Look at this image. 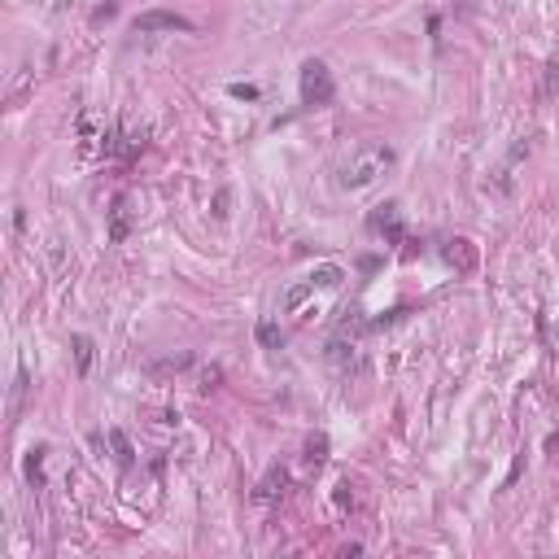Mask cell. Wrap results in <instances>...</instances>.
Instances as JSON below:
<instances>
[{
  "mask_svg": "<svg viewBox=\"0 0 559 559\" xmlns=\"http://www.w3.org/2000/svg\"><path fill=\"white\" fill-rule=\"evenodd\" d=\"M284 485H289V472L275 463V468L258 480V485H253V502H263V507H267V502H275L280 494H284Z\"/></svg>",
  "mask_w": 559,
  "mask_h": 559,
  "instance_id": "obj_6",
  "label": "cell"
},
{
  "mask_svg": "<svg viewBox=\"0 0 559 559\" xmlns=\"http://www.w3.org/2000/svg\"><path fill=\"white\" fill-rule=\"evenodd\" d=\"M367 227L376 236H385V245H402V210L393 206V201H385V206H376V214L367 219Z\"/></svg>",
  "mask_w": 559,
  "mask_h": 559,
  "instance_id": "obj_4",
  "label": "cell"
},
{
  "mask_svg": "<svg viewBox=\"0 0 559 559\" xmlns=\"http://www.w3.org/2000/svg\"><path fill=\"white\" fill-rule=\"evenodd\" d=\"M227 96H236V100H258V88H253V83H227Z\"/></svg>",
  "mask_w": 559,
  "mask_h": 559,
  "instance_id": "obj_17",
  "label": "cell"
},
{
  "mask_svg": "<svg viewBox=\"0 0 559 559\" xmlns=\"http://www.w3.org/2000/svg\"><path fill=\"white\" fill-rule=\"evenodd\" d=\"M70 345H74V363H79V371H88V367H92V359H96V345H92V337L74 333V337H70Z\"/></svg>",
  "mask_w": 559,
  "mask_h": 559,
  "instance_id": "obj_11",
  "label": "cell"
},
{
  "mask_svg": "<svg viewBox=\"0 0 559 559\" xmlns=\"http://www.w3.org/2000/svg\"><path fill=\"white\" fill-rule=\"evenodd\" d=\"M311 280H315V284H319V289H337V284H341V280H345V271H341V267H333V263H328V267H315V275H311Z\"/></svg>",
  "mask_w": 559,
  "mask_h": 559,
  "instance_id": "obj_15",
  "label": "cell"
},
{
  "mask_svg": "<svg viewBox=\"0 0 559 559\" xmlns=\"http://www.w3.org/2000/svg\"><path fill=\"white\" fill-rule=\"evenodd\" d=\"M337 96V83H333V70H328L323 62H306L301 66V105H328V100Z\"/></svg>",
  "mask_w": 559,
  "mask_h": 559,
  "instance_id": "obj_2",
  "label": "cell"
},
{
  "mask_svg": "<svg viewBox=\"0 0 559 559\" xmlns=\"http://www.w3.org/2000/svg\"><path fill=\"white\" fill-rule=\"evenodd\" d=\"M219 380H223V371H219V367H206V371H201V389L210 393V389L219 385Z\"/></svg>",
  "mask_w": 559,
  "mask_h": 559,
  "instance_id": "obj_19",
  "label": "cell"
},
{
  "mask_svg": "<svg viewBox=\"0 0 559 559\" xmlns=\"http://www.w3.org/2000/svg\"><path fill=\"white\" fill-rule=\"evenodd\" d=\"M323 459H328V433H311V437H306V463L319 468Z\"/></svg>",
  "mask_w": 559,
  "mask_h": 559,
  "instance_id": "obj_14",
  "label": "cell"
},
{
  "mask_svg": "<svg viewBox=\"0 0 559 559\" xmlns=\"http://www.w3.org/2000/svg\"><path fill=\"white\" fill-rule=\"evenodd\" d=\"M184 367H192V354H171V359L154 363L149 371H154V376H175V371H184Z\"/></svg>",
  "mask_w": 559,
  "mask_h": 559,
  "instance_id": "obj_12",
  "label": "cell"
},
{
  "mask_svg": "<svg viewBox=\"0 0 559 559\" xmlns=\"http://www.w3.org/2000/svg\"><path fill=\"white\" fill-rule=\"evenodd\" d=\"M44 454H48V450L40 446V450H31V454H27V463H22V472H27L31 485H44Z\"/></svg>",
  "mask_w": 559,
  "mask_h": 559,
  "instance_id": "obj_13",
  "label": "cell"
},
{
  "mask_svg": "<svg viewBox=\"0 0 559 559\" xmlns=\"http://www.w3.org/2000/svg\"><path fill=\"white\" fill-rule=\"evenodd\" d=\"M105 18H114V5H100V9L92 13V22H105Z\"/></svg>",
  "mask_w": 559,
  "mask_h": 559,
  "instance_id": "obj_20",
  "label": "cell"
},
{
  "mask_svg": "<svg viewBox=\"0 0 559 559\" xmlns=\"http://www.w3.org/2000/svg\"><path fill=\"white\" fill-rule=\"evenodd\" d=\"M227 201H232V192L219 188V192H214V219H227Z\"/></svg>",
  "mask_w": 559,
  "mask_h": 559,
  "instance_id": "obj_18",
  "label": "cell"
},
{
  "mask_svg": "<svg viewBox=\"0 0 559 559\" xmlns=\"http://www.w3.org/2000/svg\"><path fill=\"white\" fill-rule=\"evenodd\" d=\"M389 166H393V149H389L385 140H367V144H359V149L350 154V162H345V171H341V188L359 192V188L376 184Z\"/></svg>",
  "mask_w": 559,
  "mask_h": 559,
  "instance_id": "obj_1",
  "label": "cell"
},
{
  "mask_svg": "<svg viewBox=\"0 0 559 559\" xmlns=\"http://www.w3.org/2000/svg\"><path fill=\"white\" fill-rule=\"evenodd\" d=\"M136 35H149V31H192V22L184 13H166V9H149V13H136Z\"/></svg>",
  "mask_w": 559,
  "mask_h": 559,
  "instance_id": "obj_3",
  "label": "cell"
},
{
  "mask_svg": "<svg viewBox=\"0 0 559 559\" xmlns=\"http://www.w3.org/2000/svg\"><path fill=\"white\" fill-rule=\"evenodd\" d=\"M132 232V219H127V197L114 201V219H110V241H127Z\"/></svg>",
  "mask_w": 559,
  "mask_h": 559,
  "instance_id": "obj_9",
  "label": "cell"
},
{
  "mask_svg": "<svg viewBox=\"0 0 559 559\" xmlns=\"http://www.w3.org/2000/svg\"><path fill=\"white\" fill-rule=\"evenodd\" d=\"M538 96H542V100H555V96H559V57H551V62L542 66V88H538Z\"/></svg>",
  "mask_w": 559,
  "mask_h": 559,
  "instance_id": "obj_10",
  "label": "cell"
},
{
  "mask_svg": "<svg viewBox=\"0 0 559 559\" xmlns=\"http://www.w3.org/2000/svg\"><path fill=\"white\" fill-rule=\"evenodd\" d=\"M442 258L459 271V275H468L472 267H476V249H472V241H463V236H454V241H446L442 245Z\"/></svg>",
  "mask_w": 559,
  "mask_h": 559,
  "instance_id": "obj_5",
  "label": "cell"
},
{
  "mask_svg": "<svg viewBox=\"0 0 559 559\" xmlns=\"http://www.w3.org/2000/svg\"><path fill=\"white\" fill-rule=\"evenodd\" d=\"M311 293H315V280H301V284L284 289V297H280V311H284V315L301 311V306H306V297H311Z\"/></svg>",
  "mask_w": 559,
  "mask_h": 559,
  "instance_id": "obj_7",
  "label": "cell"
},
{
  "mask_svg": "<svg viewBox=\"0 0 559 559\" xmlns=\"http://www.w3.org/2000/svg\"><path fill=\"white\" fill-rule=\"evenodd\" d=\"M258 345H267V350H280V345H284L280 323H258Z\"/></svg>",
  "mask_w": 559,
  "mask_h": 559,
  "instance_id": "obj_16",
  "label": "cell"
},
{
  "mask_svg": "<svg viewBox=\"0 0 559 559\" xmlns=\"http://www.w3.org/2000/svg\"><path fill=\"white\" fill-rule=\"evenodd\" d=\"M110 446H114V459L122 463V468H132L136 463V450H132V442H127V433H122V428H110Z\"/></svg>",
  "mask_w": 559,
  "mask_h": 559,
  "instance_id": "obj_8",
  "label": "cell"
}]
</instances>
